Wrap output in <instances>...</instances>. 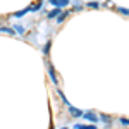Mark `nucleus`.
I'll list each match as a JSON object with an SVG mask.
<instances>
[{
	"label": "nucleus",
	"mask_w": 129,
	"mask_h": 129,
	"mask_svg": "<svg viewBox=\"0 0 129 129\" xmlns=\"http://www.w3.org/2000/svg\"><path fill=\"white\" fill-rule=\"evenodd\" d=\"M69 14H71V12H62V16H60V17H57V21H59V22H62V21L69 16Z\"/></svg>",
	"instance_id": "423d86ee"
},
{
	"label": "nucleus",
	"mask_w": 129,
	"mask_h": 129,
	"mask_svg": "<svg viewBox=\"0 0 129 129\" xmlns=\"http://www.w3.org/2000/svg\"><path fill=\"white\" fill-rule=\"evenodd\" d=\"M120 122H122V126H129V119H124V117H122Z\"/></svg>",
	"instance_id": "ddd939ff"
},
{
	"label": "nucleus",
	"mask_w": 129,
	"mask_h": 129,
	"mask_svg": "<svg viewBox=\"0 0 129 129\" xmlns=\"http://www.w3.org/2000/svg\"><path fill=\"white\" fill-rule=\"evenodd\" d=\"M48 74H50V78H52V81H53L55 84H59V79H57V74H55L53 66H48Z\"/></svg>",
	"instance_id": "f257e3e1"
},
{
	"label": "nucleus",
	"mask_w": 129,
	"mask_h": 129,
	"mask_svg": "<svg viewBox=\"0 0 129 129\" xmlns=\"http://www.w3.org/2000/svg\"><path fill=\"white\" fill-rule=\"evenodd\" d=\"M78 129H96L95 126H76Z\"/></svg>",
	"instance_id": "9b49d317"
},
{
	"label": "nucleus",
	"mask_w": 129,
	"mask_h": 129,
	"mask_svg": "<svg viewBox=\"0 0 129 129\" xmlns=\"http://www.w3.org/2000/svg\"><path fill=\"white\" fill-rule=\"evenodd\" d=\"M69 112H71V115H74V117H81L83 115V112L79 109H76V107H72V105H69Z\"/></svg>",
	"instance_id": "f03ea898"
},
{
	"label": "nucleus",
	"mask_w": 129,
	"mask_h": 129,
	"mask_svg": "<svg viewBox=\"0 0 129 129\" xmlns=\"http://www.w3.org/2000/svg\"><path fill=\"white\" fill-rule=\"evenodd\" d=\"M0 31H2V33L5 31V33H9V35H12V33H14V29H10V28H0Z\"/></svg>",
	"instance_id": "9d476101"
},
{
	"label": "nucleus",
	"mask_w": 129,
	"mask_h": 129,
	"mask_svg": "<svg viewBox=\"0 0 129 129\" xmlns=\"http://www.w3.org/2000/svg\"><path fill=\"white\" fill-rule=\"evenodd\" d=\"M16 31H17V33H24V29H22V26H16Z\"/></svg>",
	"instance_id": "4468645a"
},
{
	"label": "nucleus",
	"mask_w": 129,
	"mask_h": 129,
	"mask_svg": "<svg viewBox=\"0 0 129 129\" xmlns=\"http://www.w3.org/2000/svg\"><path fill=\"white\" fill-rule=\"evenodd\" d=\"M117 10H119L120 14H124V16H129V9H122V7H119Z\"/></svg>",
	"instance_id": "1a4fd4ad"
},
{
	"label": "nucleus",
	"mask_w": 129,
	"mask_h": 129,
	"mask_svg": "<svg viewBox=\"0 0 129 129\" xmlns=\"http://www.w3.org/2000/svg\"><path fill=\"white\" fill-rule=\"evenodd\" d=\"M98 119H102V120H103V122H110V120H112V119H110V117H109V115H103V114L100 115Z\"/></svg>",
	"instance_id": "6e6552de"
},
{
	"label": "nucleus",
	"mask_w": 129,
	"mask_h": 129,
	"mask_svg": "<svg viewBox=\"0 0 129 129\" xmlns=\"http://www.w3.org/2000/svg\"><path fill=\"white\" fill-rule=\"evenodd\" d=\"M57 14H62V12H60V9H59V7H57V9H55V10H52V12H50V14H48V19H52V17H57Z\"/></svg>",
	"instance_id": "39448f33"
},
{
	"label": "nucleus",
	"mask_w": 129,
	"mask_h": 129,
	"mask_svg": "<svg viewBox=\"0 0 129 129\" xmlns=\"http://www.w3.org/2000/svg\"><path fill=\"white\" fill-rule=\"evenodd\" d=\"M50 2H52V4H53V5H57V7H66V5H67V4H69V0H50Z\"/></svg>",
	"instance_id": "20e7f679"
},
{
	"label": "nucleus",
	"mask_w": 129,
	"mask_h": 129,
	"mask_svg": "<svg viewBox=\"0 0 129 129\" xmlns=\"http://www.w3.org/2000/svg\"><path fill=\"white\" fill-rule=\"evenodd\" d=\"M28 10H29V9H26V10H19V12H16L14 16H16V17H22V16H24V14H26Z\"/></svg>",
	"instance_id": "0eeeda50"
},
{
	"label": "nucleus",
	"mask_w": 129,
	"mask_h": 129,
	"mask_svg": "<svg viewBox=\"0 0 129 129\" xmlns=\"http://www.w3.org/2000/svg\"><path fill=\"white\" fill-rule=\"evenodd\" d=\"M50 45H52V43H47V45H45V48H43V52H45V55H48V50H50Z\"/></svg>",
	"instance_id": "f8f14e48"
},
{
	"label": "nucleus",
	"mask_w": 129,
	"mask_h": 129,
	"mask_svg": "<svg viewBox=\"0 0 129 129\" xmlns=\"http://www.w3.org/2000/svg\"><path fill=\"white\" fill-rule=\"evenodd\" d=\"M83 115H84L88 120H91V122H96V120H98V115L93 114V112H86V114H83Z\"/></svg>",
	"instance_id": "7ed1b4c3"
}]
</instances>
